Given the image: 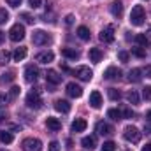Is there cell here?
Returning <instances> with one entry per match:
<instances>
[{"instance_id":"6da1fadb","label":"cell","mask_w":151,"mask_h":151,"mask_svg":"<svg viewBox=\"0 0 151 151\" xmlns=\"http://www.w3.org/2000/svg\"><path fill=\"white\" fill-rule=\"evenodd\" d=\"M144 19H146L144 7H142V5H135V7H132V12H130V23H132L134 27H141V25H144Z\"/></svg>"},{"instance_id":"7a4b0ae2","label":"cell","mask_w":151,"mask_h":151,"mask_svg":"<svg viewBox=\"0 0 151 151\" xmlns=\"http://www.w3.org/2000/svg\"><path fill=\"white\" fill-rule=\"evenodd\" d=\"M27 106L30 107V109H40L42 107V99H40V90L35 88V90H32L28 95H27Z\"/></svg>"},{"instance_id":"3957f363","label":"cell","mask_w":151,"mask_h":151,"mask_svg":"<svg viewBox=\"0 0 151 151\" xmlns=\"http://www.w3.org/2000/svg\"><path fill=\"white\" fill-rule=\"evenodd\" d=\"M9 39H11L12 42H19V40H23V39H25V27L19 25V23L12 25V28L9 30Z\"/></svg>"},{"instance_id":"277c9868","label":"cell","mask_w":151,"mask_h":151,"mask_svg":"<svg viewBox=\"0 0 151 151\" xmlns=\"http://www.w3.org/2000/svg\"><path fill=\"white\" fill-rule=\"evenodd\" d=\"M21 148H23V151H40L42 142L39 139H34V137H27V139H23Z\"/></svg>"},{"instance_id":"5b68a950","label":"cell","mask_w":151,"mask_h":151,"mask_svg":"<svg viewBox=\"0 0 151 151\" xmlns=\"http://www.w3.org/2000/svg\"><path fill=\"white\" fill-rule=\"evenodd\" d=\"M123 135H125V139H127L128 142H132V144H137V142L141 141V132H139L135 127H127L125 132H123Z\"/></svg>"},{"instance_id":"8992f818","label":"cell","mask_w":151,"mask_h":151,"mask_svg":"<svg viewBox=\"0 0 151 151\" xmlns=\"http://www.w3.org/2000/svg\"><path fill=\"white\" fill-rule=\"evenodd\" d=\"M32 40H34V44H35V46H44V44L51 42V37H49L44 30H35V32H34V35H32Z\"/></svg>"},{"instance_id":"52a82bcc","label":"cell","mask_w":151,"mask_h":151,"mask_svg":"<svg viewBox=\"0 0 151 151\" xmlns=\"http://www.w3.org/2000/svg\"><path fill=\"white\" fill-rule=\"evenodd\" d=\"M74 74L81 79V81H90L91 77H93V70L90 69V67H77L74 70Z\"/></svg>"},{"instance_id":"ba28073f","label":"cell","mask_w":151,"mask_h":151,"mask_svg":"<svg viewBox=\"0 0 151 151\" xmlns=\"http://www.w3.org/2000/svg\"><path fill=\"white\" fill-rule=\"evenodd\" d=\"M25 79L28 83H35L39 79V69L35 65H27V69H25Z\"/></svg>"},{"instance_id":"9c48e42d","label":"cell","mask_w":151,"mask_h":151,"mask_svg":"<svg viewBox=\"0 0 151 151\" xmlns=\"http://www.w3.org/2000/svg\"><path fill=\"white\" fill-rule=\"evenodd\" d=\"M102 95H100V91H91L90 93V106L93 107V109H100L102 107Z\"/></svg>"},{"instance_id":"30bf717a","label":"cell","mask_w":151,"mask_h":151,"mask_svg":"<svg viewBox=\"0 0 151 151\" xmlns=\"http://www.w3.org/2000/svg\"><path fill=\"white\" fill-rule=\"evenodd\" d=\"M99 37H100L102 42H113V40H114V27H111V25H109V27H106V28L100 32V35H99Z\"/></svg>"},{"instance_id":"8fae6325","label":"cell","mask_w":151,"mask_h":151,"mask_svg":"<svg viewBox=\"0 0 151 151\" xmlns=\"http://www.w3.org/2000/svg\"><path fill=\"white\" fill-rule=\"evenodd\" d=\"M67 93H69L72 99H79V97L83 95V88H81L79 84H76V83H69V84H67Z\"/></svg>"},{"instance_id":"7c38bea8","label":"cell","mask_w":151,"mask_h":151,"mask_svg":"<svg viewBox=\"0 0 151 151\" xmlns=\"http://www.w3.org/2000/svg\"><path fill=\"white\" fill-rule=\"evenodd\" d=\"M35 60L39 63H51L55 60V53L53 51H42V53H39L35 56Z\"/></svg>"},{"instance_id":"4fadbf2b","label":"cell","mask_w":151,"mask_h":151,"mask_svg":"<svg viewBox=\"0 0 151 151\" xmlns=\"http://www.w3.org/2000/svg\"><path fill=\"white\" fill-rule=\"evenodd\" d=\"M104 77H106L107 81H118V79L121 77V70H119L118 67H109V69L104 72Z\"/></svg>"},{"instance_id":"5bb4252c","label":"cell","mask_w":151,"mask_h":151,"mask_svg":"<svg viewBox=\"0 0 151 151\" xmlns=\"http://www.w3.org/2000/svg\"><path fill=\"white\" fill-rule=\"evenodd\" d=\"M97 132L100 134V135H111L114 132V128L109 125V123H104V121H99L97 123Z\"/></svg>"},{"instance_id":"9a60e30c","label":"cell","mask_w":151,"mask_h":151,"mask_svg":"<svg viewBox=\"0 0 151 151\" xmlns=\"http://www.w3.org/2000/svg\"><path fill=\"white\" fill-rule=\"evenodd\" d=\"M86 125H88V123H86L83 118H77V119H74V121H72L70 130H72V132H76V134H77V132H84V130H86Z\"/></svg>"},{"instance_id":"2e32d148","label":"cell","mask_w":151,"mask_h":151,"mask_svg":"<svg viewBox=\"0 0 151 151\" xmlns=\"http://www.w3.org/2000/svg\"><path fill=\"white\" fill-rule=\"evenodd\" d=\"M88 56H90V60H91L93 63H100L104 53H102V49H99V47H91L90 53H88Z\"/></svg>"},{"instance_id":"e0dca14e","label":"cell","mask_w":151,"mask_h":151,"mask_svg":"<svg viewBox=\"0 0 151 151\" xmlns=\"http://www.w3.org/2000/svg\"><path fill=\"white\" fill-rule=\"evenodd\" d=\"M111 14H113L114 18H121V14H123V4H121V0H114L113 4H111Z\"/></svg>"},{"instance_id":"ac0fdd59","label":"cell","mask_w":151,"mask_h":151,"mask_svg":"<svg viewBox=\"0 0 151 151\" xmlns=\"http://www.w3.org/2000/svg\"><path fill=\"white\" fill-rule=\"evenodd\" d=\"M55 109H56L58 113L67 114L69 111H70V104H69L67 100H62V99H60V100H56V102H55Z\"/></svg>"},{"instance_id":"d6986e66","label":"cell","mask_w":151,"mask_h":151,"mask_svg":"<svg viewBox=\"0 0 151 151\" xmlns=\"http://www.w3.org/2000/svg\"><path fill=\"white\" fill-rule=\"evenodd\" d=\"M46 81L51 83V84H58V83L62 81V76L58 74L56 70H47V72H46Z\"/></svg>"},{"instance_id":"ffe728a7","label":"cell","mask_w":151,"mask_h":151,"mask_svg":"<svg viewBox=\"0 0 151 151\" xmlns=\"http://www.w3.org/2000/svg\"><path fill=\"white\" fill-rule=\"evenodd\" d=\"M46 125H47V128H49L51 132H58V130L62 128V123H60L56 118H51V116L46 119Z\"/></svg>"},{"instance_id":"44dd1931","label":"cell","mask_w":151,"mask_h":151,"mask_svg":"<svg viewBox=\"0 0 151 151\" xmlns=\"http://www.w3.org/2000/svg\"><path fill=\"white\" fill-rule=\"evenodd\" d=\"M62 55H63L65 58H69V60H77V58L81 56V53H79V51L70 49V47H63V49H62Z\"/></svg>"},{"instance_id":"7402d4cb","label":"cell","mask_w":151,"mask_h":151,"mask_svg":"<svg viewBox=\"0 0 151 151\" xmlns=\"http://www.w3.org/2000/svg\"><path fill=\"white\" fill-rule=\"evenodd\" d=\"M142 70L141 69H132L130 72H128V81L130 83H141V79H142Z\"/></svg>"},{"instance_id":"603a6c76","label":"cell","mask_w":151,"mask_h":151,"mask_svg":"<svg viewBox=\"0 0 151 151\" xmlns=\"http://www.w3.org/2000/svg\"><path fill=\"white\" fill-rule=\"evenodd\" d=\"M25 56H27V47H16L14 49V53H12V58H14V62H21V60H25Z\"/></svg>"},{"instance_id":"cb8c5ba5","label":"cell","mask_w":151,"mask_h":151,"mask_svg":"<svg viewBox=\"0 0 151 151\" xmlns=\"http://www.w3.org/2000/svg\"><path fill=\"white\" fill-rule=\"evenodd\" d=\"M81 144H83V148H86V150H95V137L86 135V137H83Z\"/></svg>"},{"instance_id":"d4e9b609","label":"cell","mask_w":151,"mask_h":151,"mask_svg":"<svg viewBox=\"0 0 151 151\" xmlns=\"http://www.w3.org/2000/svg\"><path fill=\"white\" fill-rule=\"evenodd\" d=\"M135 42L139 44V47H144V49L150 47V39L146 37L144 34H137V35H135Z\"/></svg>"},{"instance_id":"484cf974","label":"cell","mask_w":151,"mask_h":151,"mask_svg":"<svg viewBox=\"0 0 151 151\" xmlns=\"http://www.w3.org/2000/svg\"><path fill=\"white\" fill-rule=\"evenodd\" d=\"M77 37L81 40H90V28L88 27H79L77 28Z\"/></svg>"},{"instance_id":"4316f807","label":"cell","mask_w":151,"mask_h":151,"mask_svg":"<svg viewBox=\"0 0 151 151\" xmlns=\"http://www.w3.org/2000/svg\"><path fill=\"white\" fill-rule=\"evenodd\" d=\"M12 139H14V137H12V134H11V132H5V130H2V132H0V142H2V144H11V142H12Z\"/></svg>"},{"instance_id":"83f0119b","label":"cell","mask_w":151,"mask_h":151,"mask_svg":"<svg viewBox=\"0 0 151 151\" xmlns=\"http://www.w3.org/2000/svg\"><path fill=\"white\" fill-rule=\"evenodd\" d=\"M127 100H128L130 104H139V93H137L135 90H130V91L127 93Z\"/></svg>"},{"instance_id":"f1b7e54d","label":"cell","mask_w":151,"mask_h":151,"mask_svg":"<svg viewBox=\"0 0 151 151\" xmlns=\"http://www.w3.org/2000/svg\"><path fill=\"white\" fill-rule=\"evenodd\" d=\"M107 116H109L111 119H114V121L123 119V114H121V111H119V109H109V111H107Z\"/></svg>"},{"instance_id":"f546056e","label":"cell","mask_w":151,"mask_h":151,"mask_svg":"<svg viewBox=\"0 0 151 151\" xmlns=\"http://www.w3.org/2000/svg\"><path fill=\"white\" fill-rule=\"evenodd\" d=\"M107 95H109V99H111V100H119V99H121V91H119V90H116V88H109Z\"/></svg>"},{"instance_id":"4dcf8cb0","label":"cell","mask_w":151,"mask_h":151,"mask_svg":"<svg viewBox=\"0 0 151 151\" xmlns=\"http://www.w3.org/2000/svg\"><path fill=\"white\" fill-rule=\"evenodd\" d=\"M14 72H4V74L0 76V83H11V81H14Z\"/></svg>"},{"instance_id":"1f68e13d","label":"cell","mask_w":151,"mask_h":151,"mask_svg":"<svg viewBox=\"0 0 151 151\" xmlns=\"http://www.w3.org/2000/svg\"><path fill=\"white\" fill-rule=\"evenodd\" d=\"M132 55L137 58H144L146 56V49L144 47H132Z\"/></svg>"},{"instance_id":"d6a6232c","label":"cell","mask_w":151,"mask_h":151,"mask_svg":"<svg viewBox=\"0 0 151 151\" xmlns=\"http://www.w3.org/2000/svg\"><path fill=\"white\" fill-rule=\"evenodd\" d=\"M9 58H11V53H9L7 49H2V51H0V63L5 65V63L9 62Z\"/></svg>"},{"instance_id":"836d02e7","label":"cell","mask_w":151,"mask_h":151,"mask_svg":"<svg viewBox=\"0 0 151 151\" xmlns=\"http://www.w3.org/2000/svg\"><path fill=\"white\" fill-rule=\"evenodd\" d=\"M100 151H116V144H114L113 141H107V142H104V144H102Z\"/></svg>"},{"instance_id":"e575fe53","label":"cell","mask_w":151,"mask_h":151,"mask_svg":"<svg viewBox=\"0 0 151 151\" xmlns=\"http://www.w3.org/2000/svg\"><path fill=\"white\" fill-rule=\"evenodd\" d=\"M7 21H9V12L0 7V25H4V23H7Z\"/></svg>"},{"instance_id":"d590c367","label":"cell","mask_w":151,"mask_h":151,"mask_svg":"<svg viewBox=\"0 0 151 151\" xmlns=\"http://www.w3.org/2000/svg\"><path fill=\"white\" fill-rule=\"evenodd\" d=\"M18 95H19V88H18V86H12V88L9 90V100H14Z\"/></svg>"},{"instance_id":"8d00e7d4","label":"cell","mask_w":151,"mask_h":151,"mask_svg":"<svg viewBox=\"0 0 151 151\" xmlns=\"http://www.w3.org/2000/svg\"><path fill=\"white\" fill-rule=\"evenodd\" d=\"M142 97H144V100H151V86L142 88Z\"/></svg>"},{"instance_id":"74e56055","label":"cell","mask_w":151,"mask_h":151,"mask_svg":"<svg viewBox=\"0 0 151 151\" xmlns=\"http://www.w3.org/2000/svg\"><path fill=\"white\" fill-rule=\"evenodd\" d=\"M118 58H119L123 63H127V62H128V53H127V51H119V53H118Z\"/></svg>"},{"instance_id":"f35d334b","label":"cell","mask_w":151,"mask_h":151,"mask_svg":"<svg viewBox=\"0 0 151 151\" xmlns=\"http://www.w3.org/2000/svg\"><path fill=\"white\" fill-rule=\"evenodd\" d=\"M47 151H60V144H58L56 141L49 142V146H47Z\"/></svg>"},{"instance_id":"ab89813d","label":"cell","mask_w":151,"mask_h":151,"mask_svg":"<svg viewBox=\"0 0 151 151\" xmlns=\"http://www.w3.org/2000/svg\"><path fill=\"white\" fill-rule=\"evenodd\" d=\"M7 102H9V95H5V93H2V91H0V107H2V106H5Z\"/></svg>"},{"instance_id":"60d3db41","label":"cell","mask_w":151,"mask_h":151,"mask_svg":"<svg viewBox=\"0 0 151 151\" xmlns=\"http://www.w3.org/2000/svg\"><path fill=\"white\" fill-rule=\"evenodd\" d=\"M21 18H23V19H25L27 23H34V21H35V19H34V18H32V16H30L28 12H21Z\"/></svg>"},{"instance_id":"b9f144b4","label":"cell","mask_w":151,"mask_h":151,"mask_svg":"<svg viewBox=\"0 0 151 151\" xmlns=\"http://www.w3.org/2000/svg\"><path fill=\"white\" fill-rule=\"evenodd\" d=\"M28 4H30V7H32V9H37V7H40L42 0H28Z\"/></svg>"},{"instance_id":"7bdbcfd3","label":"cell","mask_w":151,"mask_h":151,"mask_svg":"<svg viewBox=\"0 0 151 151\" xmlns=\"http://www.w3.org/2000/svg\"><path fill=\"white\" fill-rule=\"evenodd\" d=\"M72 23H74V16H72V14H67V16H65V25L70 27Z\"/></svg>"},{"instance_id":"ee69618b","label":"cell","mask_w":151,"mask_h":151,"mask_svg":"<svg viewBox=\"0 0 151 151\" xmlns=\"http://www.w3.org/2000/svg\"><path fill=\"white\" fill-rule=\"evenodd\" d=\"M7 4H9L11 7H19V5H21V0H7Z\"/></svg>"},{"instance_id":"f6af8a7d","label":"cell","mask_w":151,"mask_h":151,"mask_svg":"<svg viewBox=\"0 0 151 151\" xmlns=\"http://www.w3.org/2000/svg\"><path fill=\"white\" fill-rule=\"evenodd\" d=\"M121 114H123V118H132V116H134V113H132L130 109H123Z\"/></svg>"},{"instance_id":"bcb514c9","label":"cell","mask_w":151,"mask_h":151,"mask_svg":"<svg viewBox=\"0 0 151 151\" xmlns=\"http://www.w3.org/2000/svg\"><path fill=\"white\" fill-rule=\"evenodd\" d=\"M142 74L146 76V77H150V79H151V65H146V69L142 70Z\"/></svg>"},{"instance_id":"7dc6e473","label":"cell","mask_w":151,"mask_h":151,"mask_svg":"<svg viewBox=\"0 0 151 151\" xmlns=\"http://www.w3.org/2000/svg\"><path fill=\"white\" fill-rule=\"evenodd\" d=\"M146 121H148V123H151V111H148V113H146Z\"/></svg>"},{"instance_id":"c3c4849f","label":"cell","mask_w":151,"mask_h":151,"mask_svg":"<svg viewBox=\"0 0 151 151\" xmlns=\"http://www.w3.org/2000/svg\"><path fill=\"white\" fill-rule=\"evenodd\" d=\"M4 39H5V34H4V32H2V30H0V44H2V42H4Z\"/></svg>"},{"instance_id":"681fc988","label":"cell","mask_w":151,"mask_h":151,"mask_svg":"<svg viewBox=\"0 0 151 151\" xmlns=\"http://www.w3.org/2000/svg\"><path fill=\"white\" fill-rule=\"evenodd\" d=\"M142 151H151V142H150V144H146V146L142 148Z\"/></svg>"},{"instance_id":"f907efd6","label":"cell","mask_w":151,"mask_h":151,"mask_svg":"<svg viewBox=\"0 0 151 151\" xmlns=\"http://www.w3.org/2000/svg\"><path fill=\"white\" fill-rule=\"evenodd\" d=\"M146 132H150L151 134V123H148V121H146Z\"/></svg>"},{"instance_id":"816d5d0a","label":"cell","mask_w":151,"mask_h":151,"mask_svg":"<svg viewBox=\"0 0 151 151\" xmlns=\"http://www.w3.org/2000/svg\"><path fill=\"white\" fill-rule=\"evenodd\" d=\"M150 34H151V27H150Z\"/></svg>"},{"instance_id":"f5cc1de1","label":"cell","mask_w":151,"mask_h":151,"mask_svg":"<svg viewBox=\"0 0 151 151\" xmlns=\"http://www.w3.org/2000/svg\"><path fill=\"white\" fill-rule=\"evenodd\" d=\"M0 151H5V150H0Z\"/></svg>"},{"instance_id":"db71d44e","label":"cell","mask_w":151,"mask_h":151,"mask_svg":"<svg viewBox=\"0 0 151 151\" xmlns=\"http://www.w3.org/2000/svg\"><path fill=\"white\" fill-rule=\"evenodd\" d=\"M127 151H130V150H127Z\"/></svg>"}]
</instances>
